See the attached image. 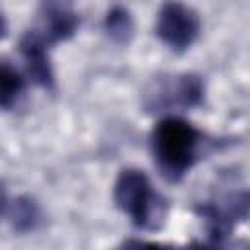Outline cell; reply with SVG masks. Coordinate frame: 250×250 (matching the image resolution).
<instances>
[{"label": "cell", "instance_id": "cell-9", "mask_svg": "<svg viewBox=\"0 0 250 250\" xmlns=\"http://www.w3.org/2000/svg\"><path fill=\"white\" fill-rule=\"evenodd\" d=\"M104 29L113 41L127 43L133 37V29H135L131 12L123 6H113L111 10H107L104 18Z\"/></svg>", "mask_w": 250, "mask_h": 250}, {"label": "cell", "instance_id": "cell-8", "mask_svg": "<svg viewBox=\"0 0 250 250\" xmlns=\"http://www.w3.org/2000/svg\"><path fill=\"white\" fill-rule=\"evenodd\" d=\"M25 90V78L12 64L0 61V109H10Z\"/></svg>", "mask_w": 250, "mask_h": 250}, {"label": "cell", "instance_id": "cell-11", "mask_svg": "<svg viewBox=\"0 0 250 250\" xmlns=\"http://www.w3.org/2000/svg\"><path fill=\"white\" fill-rule=\"evenodd\" d=\"M186 250H225V238L207 234V240H193Z\"/></svg>", "mask_w": 250, "mask_h": 250}, {"label": "cell", "instance_id": "cell-7", "mask_svg": "<svg viewBox=\"0 0 250 250\" xmlns=\"http://www.w3.org/2000/svg\"><path fill=\"white\" fill-rule=\"evenodd\" d=\"M8 217L18 232H27L37 227L41 213L37 203L29 195H20L8 205Z\"/></svg>", "mask_w": 250, "mask_h": 250}, {"label": "cell", "instance_id": "cell-13", "mask_svg": "<svg viewBox=\"0 0 250 250\" xmlns=\"http://www.w3.org/2000/svg\"><path fill=\"white\" fill-rule=\"evenodd\" d=\"M6 35H8V21H6V18L0 12V39H4Z\"/></svg>", "mask_w": 250, "mask_h": 250}, {"label": "cell", "instance_id": "cell-4", "mask_svg": "<svg viewBox=\"0 0 250 250\" xmlns=\"http://www.w3.org/2000/svg\"><path fill=\"white\" fill-rule=\"evenodd\" d=\"M80 25L78 14L66 6V4H57V2H47L41 4L39 8V27L33 29L49 47L70 39Z\"/></svg>", "mask_w": 250, "mask_h": 250}, {"label": "cell", "instance_id": "cell-3", "mask_svg": "<svg viewBox=\"0 0 250 250\" xmlns=\"http://www.w3.org/2000/svg\"><path fill=\"white\" fill-rule=\"evenodd\" d=\"M201 29L199 14L186 4L166 2L158 10L156 18V35L172 51H186L193 45Z\"/></svg>", "mask_w": 250, "mask_h": 250}, {"label": "cell", "instance_id": "cell-1", "mask_svg": "<svg viewBox=\"0 0 250 250\" xmlns=\"http://www.w3.org/2000/svg\"><path fill=\"white\" fill-rule=\"evenodd\" d=\"M203 139L205 135L184 117H162L150 133V148L160 174L170 182L182 180L199 160Z\"/></svg>", "mask_w": 250, "mask_h": 250}, {"label": "cell", "instance_id": "cell-6", "mask_svg": "<svg viewBox=\"0 0 250 250\" xmlns=\"http://www.w3.org/2000/svg\"><path fill=\"white\" fill-rule=\"evenodd\" d=\"M164 96V105H180V107H195L203 102V84L195 74H180L174 82L164 84L156 90V96Z\"/></svg>", "mask_w": 250, "mask_h": 250}, {"label": "cell", "instance_id": "cell-10", "mask_svg": "<svg viewBox=\"0 0 250 250\" xmlns=\"http://www.w3.org/2000/svg\"><path fill=\"white\" fill-rule=\"evenodd\" d=\"M117 250H170V248H168V246H164V244H160V242L129 238V240H125Z\"/></svg>", "mask_w": 250, "mask_h": 250}, {"label": "cell", "instance_id": "cell-12", "mask_svg": "<svg viewBox=\"0 0 250 250\" xmlns=\"http://www.w3.org/2000/svg\"><path fill=\"white\" fill-rule=\"evenodd\" d=\"M8 205H10V201H8V195H6V189H4V184L0 182V219L8 213Z\"/></svg>", "mask_w": 250, "mask_h": 250}, {"label": "cell", "instance_id": "cell-5", "mask_svg": "<svg viewBox=\"0 0 250 250\" xmlns=\"http://www.w3.org/2000/svg\"><path fill=\"white\" fill-rule=\"evenodd\" d=\"M20 55L23 59L27 76L41 88L51 90L55 86V72L49 59V45L33 31L21 35L20 39Z\"/></svg>", "mask_w": 250, "mask_h": 250}, {"label": "cell", "instance_id": "cell-2", "mask_svg": "<svg viewBox=\"0 0 250 250\" xmlns=\"http://www.w3.org/2000/svg\"><path fill=\"white\" fill-rule=\"evenodd\" d=\"M113 201L119 211L141 229L154 227V221L162 217L160 197L154 193L146 174L137 168H125L119 172L113 186Z\"/></svg>", "mask_w": 250, "mask_h": 250}]
</instances>
